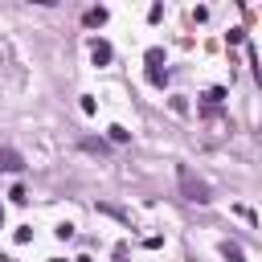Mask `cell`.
<instances>
[{
	"mask_svg": "<svg viewBox=\"0 0 262 262\" xmlns=\"http://www.w3.org/2000/svg\"><path fill=\"white\" fill-rule=\"evenodd\" d=\"M176 180H180V188H184V196H188V201H196V205H205V201H209V184H205L201 176H192L184 164L176 168Z\"/></svg>",
	"mask_w": 262,
	"mask_h": 262,
	"instance_id": "6da1fadb",
	"label": "cell"
},
{
	"mask_svg": "<svg viewBox=\"0 0 262 262\" xmlns=\"http://www.w3.org/2000/svg\"><path fill=\"white\" fill-rule=\"evenodd\" d=\"M0 168H4V172H20L25 164H20V156H16V151H8V147H4V151H0Z\"/></svg>",
	"mask_w": 262,
	"mask_h": 262,
	"instance_id": "7a4b0ae2",
	"label": "cell"
},
{
	"mask_svg": "<svg viewBox=\"0 0 262 262\" xmlns=\"http://www.w3.org/2000/svg\"><path fill=\"white\" fill-rule=\"evenodd\" d=\"M221 254H225L229 262H246V258H242V246H237V242H225V246H221Z\"/></svg>",
	"mask_w": 262,
	"mask_h": 262,
	"instance_id": "3957f363",
	"label": "cell"
},
{
	"mask_svg": "<svg viewBox=\"0 0 262 262\" xmlns=\"http://www.w3.org/2000/svg\"><path fill=\"white\" fill-rule=\"evenodd\" d=\"M102 20H106L102 8H90V12H86V25H102Z\"/></svg>",
	"mask_w": 262,
	"mask_h": 262,
	"instance_id": "277c9868",
	"label": "cell"
},
{
	"mask_svg": "<svg viewBox=\"0 0 262 262\" xmlns=\"http://www.w3.org/2000/svg\"><path fill=\"white\" fill-rule=\"evenodd\" d=\"M111 57V45H102V41H94V61H106Z\"/></svg>",
	"mask_w": 262,
	"mask_h": 262,
	"instance_id": "5b68a950",
	"label": "cell"
},
{
	"mask_svg": "<svg viewBox=\"0 0 262 262\" xmlns=\"http://www.w3.org/2000/svg\"><path fill=\"white\" fill-rule=\"evenodd\" d=\"M0 262H8V258H0Z\"/></svg>",
	"mask_w": 262,
	"mask_h": 262,
	"instance_id": "8992f818",
	"label": "cell"
}]
</instances>
